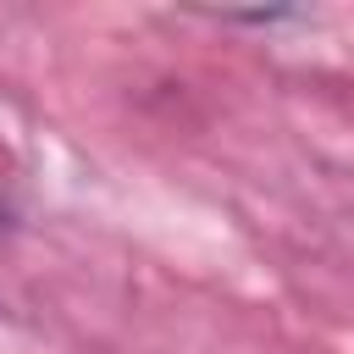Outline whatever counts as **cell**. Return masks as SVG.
Masks as SVG:
<instances>
[{
  "label": "cell",
  "mask_w": 354,
  "mask_h": 354,
  "mask_svg": "<svg viewBox=\"0 0 354 354\" xmlns=\"http://www.w3.org/2000/svg\"><path fill=\"white\" fill-rule=\"evenodd\" d=\"M6 227H11V199L0 194V232H6Z\"/></svg>",
  "instance_id": "6da1fadb"
}]
</instances>
